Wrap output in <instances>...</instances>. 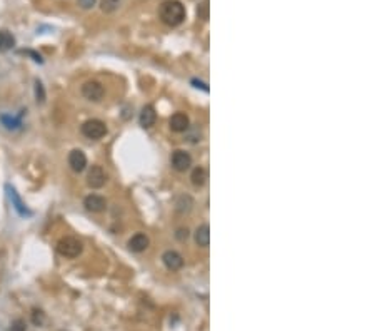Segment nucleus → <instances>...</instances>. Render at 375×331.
Listing matches in <instances>:
<instances>
[{"label": "nucleus", "mask_w": 375, "mask_h": 331, "mask_svg": "<svg viewBox=\"0 0 375 331\" xmlns=\"http://www.w3.org/2000/svg\"><path fill=\"white\" fill-rule=\"evenodd\" d=\"M185 7L180 0H163L159 9L160 20L170 27H177L185 20Z\"/></svg>", "instance_id": "1"}, {"label": "nucleus", "mask_w": 375, "mask_h": 331, "mask_svg": "<svg viewBox=\"0 0 375 331\" xmlns=\"http://www.w3.org/2000/svg\"><path fill=\"white\" fill-rule=\"evenodd\" d=\"M82 243L77 237H72V236H67V237H62L60 241L57 243V253L64 258H77V256L82 254Z\"/></svg>", "instance_id": "2"}, {"label": "nucleus", "mask_w": 375, "mask_h": 331, "mask_svg": "<svg viewBox=\"0 0 375 331\" xmlns=\"http://www.w3.org/2000/svg\"><path fill=\"white\" fill-rule=\"evenodd\" d=\"M80 131L87 139L97 141V139H102L104 136L107 134V126H105V122H102L100 119H89L82 124Z\"/></svg>", "instance_id": "3"}, {"label": "nucleus", "mask_w": 375, "mask_h": 331, "mask_svg": "<svg viewBox=\"0 0 375 331\" xmlns=\"http://www.w3.org/2000/svg\"><path fill=\"white\" fill-rule=\"evenodd\" d=\"M104 94H105L104 85L100 84L99 80H87V82L82 85V96L87 100L99 102V100H102Z\"/></svg>", "instance_id": "4"}, {"label": "nucleus", "mask_w": 375, "mask_h": 331, "mask_svg": "<svg viewBox=\"0 0 375 331\" xmlns=\"http://www.w3.org/2000/svg\"><path fill=\"white\" fill-rule=\"evenodd\" d=\"M170 164L175 171H179V173H185V171L190 169V166H192V156L183 149H177L172 154Z\"/></svg>", "instance_id": "5"}, {"label": "nucleus", "mask_w": 375, "mask_h": 331, "mask_svg": "<svg viewBox=\"0 0 375 331\" xmlns=\"http://www.w3.org/2000/svg\"><path fill=\"white\" fill-rule=\"evenodd\" d=\"M107 181V174L100 166H92L87 174V184L93 189H100Z\"/></svg>", "instance_id": "6"}, {"label": "nucleus", "mask_w": 375, "mask_h": 331, "mask_svg": "<svg viewBox=\"0 0 375 331\" xmlns=\"http://www.w3.org/2000/svg\"><path fill=\"white\" fill-rule=\"evenodd\" d=\"M162 261H163V264H165V268L169 271H179L183 266L182 254L180 253H177V251H174V249H169V251L163 253Z\"/></svg>", "instance_id": "7"}, {"label": "nucleus", "mask_w": 375, "mask_h": 331, "mask_svg": "<svg viewBox=\"0 0 375 331\" xmlns=\"http://www.w3.org/2000/svg\"><path fill=\"white\" fill-rule=\"evenodd\" d=\"M69 166L73 173H82V171L87 167V156L84 154V151L80 149H73L69 154Z\"/></svg>", "instance_id": "8"}, {"label": "nucleus", "mask_w": 375, "mask_h": 331, "mask_svg": "<svg viewBox=\"0 0 375 331\" xmlns=\"http://www.w3.org/2000/svg\"><path fill=\"white\" fill-rule=\"evenodd\" d=\"M5 189H7V194H9V197H10V201H12V206H14L15 211L20 214V216H30V214H32V211H30V209L25 206V202L20 199V196L17 194V191H15V189L12 188V186H9V184L5 186Z\"/></svg>", "instance_id": "9"}, {"label": "nucleus", "mask_w": 375, "mask_h": 331, "mask_svg": "<svg viewBox=\"0 0 375 331\" xmlns=\"http://www.w3.org/2000/svg\"><path fill=\"white\" fill-rule=\"evenodd\" d=\"M84 206L90 213H102L107 208V201H105V197L99 196V194H90V196H87L84 199Z\"/></svg>", "instance_id": "10"}, {"label": "nucleus", "mask_w": 375, "mask_h": 331, "mask_svg": "<svg viewBox=\"0 0 375 331\" xmlns=\"http://www.w3.org/2000/svg\"><path fill=\"white\" fill-rule=\"evenodd\" d=\"M169 126L174 132H185L190 127V120L183 112H175L169 120Z\"/></svg>", "instance_id": "11"}, {"label": "nucleus", "mask_w": 375, "mask_h": 331, "mask_svg": "<svg viewBox=\"0 0 375 331\" xmlns=\"http://www.w3.org/2000/svg\"><path fill=\"white\" fill-rule=\"evenodd\" d=\"M148 244H150V241H148V236L143 234V233H137V234H134L128 239V249L134 253H142L145 251V249L148 248Z\"/></svg>", "instance_id": "12"}, {"label": "nucleus", "mask_w": 375, "mask_h": 331, "mask_svg": "<svg viewBox=\"0 0 375 331\" xmlns=\"http://www.w3.org/2000/svg\"><path fill=\"white\" fill-rule=\"evenodd\" d=\"M155 120H157V112H155L154 106H145V107H143L142 112H140V117H139L140 126L145 127V129H148V127L154 126Z\"/></svg>", "instance_id": "13"}, {"label": "nucleus", "mask_w": 375, "mask_h": 331, "mask_svg": "<svg viewBox=\"0 0 375 331\" xmlns=\"http://www.w3.org/2000/svg\"><path fill=\"white\" fill-rule=\"evenodd\" d=\"M195 243L198 244L200 248H207L210 244V228L209 224H200L197 229H195Z\"/></svg>", "instance_id": "14"}, {"label": "nucleus", "mask_w": 375, "mask_h": 331, "mask_svg": "<svg viewBox=\"0 0 375 331\" xmlns=\"http://www.w3.org/2000/svg\"><path fill=\"white\" fill-rule=\"evenodd\" d=\"M15 37L12 36L9 30H0V52H7V50L14 49Z\"/></svg>", "instance_id": "15"}, {"label": "nucleus", "mask_w": 375, "mask_h": 331, "mask_svg": "<svg viewBox=\"0 0 375 331\" xmlns=\"http://www.w3.org/2000/svg\"><path fill=\"white\" fill-rule=\"evenodd\" d=\"M190 179H192V184L197 186V188H200V186L205 184L207 181V171L204 169V167H195V169L192 171V174H190Z\"/></svg>", "instance_id": "16"}, {"label": "nucleus", "mask_w": 375, "mask_h": 331, "mask_svg": "<svg viewBox=\"0 0 375 331\" xmlns=\"http://www.w3.org/2000/svg\"><path fill=\"white\" fill-rule=\"evenodd\" d=\"M192 204H194V201H192V197L190 196H180L177 199V202H175V209H177L179 213H189L190 209H192Z\"/></svg>", "instance_id": "17"}, {"label": "nucleus", "mask_w": 375, "mask_h": 331, "mask_svg": "<svg viewBox=\"0 0 375 331\" xmlns=\"http://www.w3.org/2000/svg\"><path fill=\"white\" fill-rule=\"evenodd\" d=\"M122 3H124V0H102V2H100V9L107 14H112V12H115Z\"/></svg>", "instance_id": "18"}, {"label": "nucleus", "mask_w": 375, "mask_h": 331, "mask_svg": "<svg viewBox=\"0 0 375 331\" xmlns=\"http://www.w3.org/2000/svg\"><path fill=\"white\" fill-rule=\"evenodd\" d=\"M0 120H2V124L7 129H17V127H20V119L10 117V116H2Z\"/></svg>", "instance_id": "19"}, {"label": "nucleus", "mask_w": 375, "mask_h": 331, "mask_svg": "<svg viewBox=\"0 0 375 331\" xmlns=\"http://www.w3.org/2000/svg\"><path fill=\"white\" fill-rule=\"evenodd\" d=\"M35 99H37V102H40V104L45 102V89L40 80H35Z\"/></svg>", "instance_id": "20"}, {"label": "nucleus", "mask_w": 375, "mask_h": 331, "mask_svg": "<svg viewBox=\"0 0 375 331\" xmlns=\"http://www.w3.org/2000/svg\"><path fill=\"white\" fill-rule=\"evenodd\" d=\"M197 14H198V17L204 19V20H207V19H209V2H207V0H204V2H202L200 5H198Z\"/></svg>", "instance_id": "21"}, {"label": "nucleus", "mask_w": 375, "mask_h": 331, "mask_svg": "<svg viewBox=\"0 0 375 331\" xmlns=\"http://www.w3.org/2000/svg\"><path fill=\"white\" fill-rule=\"evenodd\" d=\"M32 321H34V325L42 326V325H44V321H45V314L42 313L40 310H34V313H32Z\"/></svg>", "instance_id": "22"}, {"label": "nucleus", "mask_w": 375, "mask_h": 331, "mask_svg": "<svg viewBox=\"0 0 375 331\" xmlns=\"http://www.w3.org/2000/svg\"><path fill=\"white\" fill-rule=\"evenodd\" d=\"M25 330H27L25 321H23L22 318H18V319H15V321H12L9 331H25Z\"/></svg>", "instance_id": "23"}, {"label": "nucleus", "mask_w": 375, "mask_h": 331, "mask_svg": "<svg viewBox=\"0 0 375 331\" xmlns=\"http://www.w3.org/2000/svg\"><path fill=\"white\" fill-rule=\"evenodd\" d=\"M175 236H177L179 241H185L187 237H189V229H179Z\"/></svg>", "instance_id": "24"}, {"label": "nucleus", "mask_w": 375, "mask_h": 331, "mask_svg": "<svg viewBox=\"0 0 375 331\" xmlns=\"http://www.w3.org/2000/svg\"><path fill=\"white\" fill-rule=\"evenodd\" d=\"M79 3L82 9H90V7H93V3H95V0H79Z\"/></svg>", "instance_id": "25"}]
</instances>
